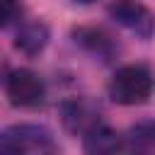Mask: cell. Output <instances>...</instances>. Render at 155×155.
<instances>
[{"label": "cell", "mask_w": 155, "mask_h": 155, "mask_svg": "<svg viewBox=\"0 0 155 155\" xmlns=\"http://www.w3.org/2000/svg\"><path fill=\"white\" fill-rule=\"evenodd\" d=\"M0 155H61V145L41 124H12L0 128Z\"/></svg>", "instance_id": "1"}, {"label": "cell", "mask_w": 155, "mask_h": 155, "mask_svg": "<svg viewBox=\"0 0 155 155\" xmlns=\"http://www.w3.org/2000/svg\"><path fill=\"white\" fill-rule=\"evenodd\" d=\"M153 92H155V75L150 73L148 65L140 63H126L116 68L107 85L109 99L121 107L145 104L153 97Z\"/></svg>", "instance_id": "2"}, {"label": "cell", "mask_w": 155, "mask_h": 155, "mask_svg": "<svg viewBox=\"0 0 155 155\" xmlns=\"http://www.w3.org/2000/svg\"><path fill=\"white\" fill-rule=\"evenodd\" d=\"M5 94L12 107L19 109H34L46 97V85L39 78V73L29 68H15L5 78Z\"/></svg>", "instance_id": "3"}, {"label": "cell", "mask_w": 155, "mask_h": 155, "mask_svg": "<svg viewBox=\"0 0 155 155\" xmlns=\"http://www.w3.org/2000/svg\"><path fill=\"white\" fill-rule=\"evenodd\" d=\"M107 15L138 39H150L155 34V15L140 0H111L107 5Z\"/></svg>", "instance_id": "4"}, {"label": "cell", "mask_w": 155, "mask_h": 155, "mask_svg": "<svg viewBox=\"0 0 155 155\" xmlns=\"http://www.w3.org/2000/svg\"><path fill=\"white\" fill-rule=\"evenodd\" d=\"M82 155H121L124 136L104 121H97L82 136Z\"/></svg>", "instance_id": "5"}, {"label": "cell", "mask_w": 155, "mask_h": 155, "mask_svg": "<svg viewBox=\"0 0 155 155\" xmlns=\"http://www.w3.org/2000/svg\"><path fill=\"white\" fill-rule=\"evenodd\" d=\"M61 121H63V128L73 136H82L87 128H92L99 119V109L85 99V97H75V99H68L63 102L61 107Z\"/></svg>", "instance_id": "6"}, {"label": "cell", "mask_w": 155, "mask_h": 155, "mask_svg": "<svg viewBox=\"0 0 155 155\" xmlns=\"http://www.w3.org/2000/svg\"><path fill=\"white\" fill-rule=\"evenodd\" d=\"M73 36H75V44H80L85 51H90L102 61H111L119 53V44L114 41V36L99 27H80L73 31Z\"/></svg>", "instance_id": "7"}, {"label": "cell", "mask_w": 155, "mask_h": 155, "mask_svg": "<svg viewBox=\"0 0 155 155\" xmlns=\"http://www.w3.org/2000/svg\"><path fill=\"white\" fill-rule=\"evenodd\" d=\"M124 150L128 155H155V119L133 124L124 136Z\"/></svg>", "instance_id": "8"}, {"label": "cell", "mask_w": 155, "mask_h": 155, "mask_svg": "<svg viewBox=\"0 0 155 155\" xmlns=\"http://www.w3.org/2000/svg\"><path fill=\"white\" fill-rule=\"evenodd\" d=\"M48 44V29L44 22H29L22 24V29L15 36V48L24 56H36Z\"/></svg>", "instance_id": "9"}, {"label": "cell", "mask_w": 155, "mask_h": 155, "mask_svg": "<svg viewBox=\"0 0 155 155\" xmlns=\"http://www.w3.org/2000/svg\"><path fill=\"white\" fill-rule=\"evenodd\" d=\"M22 15V2L19 0H0V29L15 24Z\"/></svg>", "instance_id": "10"}, {"label": "cell", "mask_w": 155, "mask_h": 155, "mask_svg": "<svg viewBox=\"0 0 155 155\" xmlns=\"http://www.w3.org/2000/svg\"><path fill=\"white\" fill-rule=\"evenodd\" d=\"M75 2H80V5H90V2H94V0H75Z\"/></svg>", "instance_id": "11"}]
</instances>
